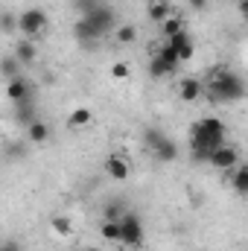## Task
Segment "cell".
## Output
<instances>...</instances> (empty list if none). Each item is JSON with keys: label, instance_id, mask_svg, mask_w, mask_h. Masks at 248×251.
Segmentation results:
<instances>
[{"label": "cell", "instance_id": "ac0fdd59", "mask_svg": "<svg viewBox=\"0 0 248 251\" xmlns=\"http://www.w3.org/2000/svg\"><path fill=\"white\" fill-rule=\"evenodd\" d=\"M91 123H94V111L91 108H76L67 117V126L70 128H85V126H91Z\"/></svg>", "mask_w": 248, "mask_h": 251}, {"label": "cell", "instance_id": "f546056e", "mask_svg": "<svg viewBox=\"0 0 248 251\" xmlns=\"http://www.w3.org/2000/svg\"><path fill=\"white\" fill-rule=\"evenodd\" d=\"M187 6L196 9V12H204V9H207V0H187Z\"/></svg>", "mask_w": 248, "mask_h": 251}, {"label": "cell", "instance_id": "7c38bea8", "mask_svg": "<svg viewBox=\"0 0 248 251\" xmlns=\"http://www.w3.org/2000/svg\"><path fill=\"white\" fill-rule=\"evenodd\" d=\"M170 44L175 47V53H178V59L181 62H190L193 59V53H196V44H193V38H190V32H178L175 38H170Z\"/></svg>", "mask_w": 248, "mask_h": 251}, {"label": "cell", "instance_id": "9a60e30c", "mask_svg": "<svg viewBox=\"0 0 248 251\" xmlns=\"http://www.w3.org/2000/svg\"><path fill=\"white\" fill-rule=\"evenodd\" d=\"M175 70H178V67H173L164 56L152 53V59H149V73H152V79H164V76H170V73H175Z\"/></svg>", "mask_w": 248, "mask_h": 251}, {"label": "cell", "instance_id": "6da1fadb", "mask_svg": "<svg viewBox=\"0 0 248 251\" xmlns=\"http://www.w3.org/2000/svg\"><path fill=\"white\" fill-rule=\"evenodd\" d=\"M228 143V131L219 117H201L190 126V158L196 164H207L216 149Z\"/></svg>", "mask_w": 248, "mask_h": 251}, {"label": "cell", "instance_id": "9c48e42d", "mask_svg": "<svg viewBox=\"0 0 248 251\" xmlns=\"http://www.w3.org/2000/svg\"><path fill=\"white\" fill-rule=\"evenodd\" d=\"M152 158H155V161H161V164H173V161L178 158V143H175L173 137H167V134H164V140L152 149Z\"/></svg>", "mask_w": 248, "mask_h": 251}, {"label": "cell", "instance_id": "5bb4252c", "mask_svg": "<svg viewBox=\"0 0 248 251\" xmlns=\"http://www.w3.org/2000/svg\"><path fill=\"white\" fill-rule=\"evenodd\" d=\"M146 15H149V21H155L158 26L173 15V6L167 3V0H149V9H146Z\"/></svg>", "mask_w": 248, "mask_h": 251}, {"label": "cell", "instance_id": "7a4b0ae2", "mask_svg": "<svg viewBox=\"0 0 248 251\" xmlns=\"http://www.w3.org/2000/svg\"><path fill=\"white\" fill-rule=\"evenodd\" d=\"M204 94L210 102H240L246 100L248 88H246V79L228 67H213L207 73V85H204Z\"/></svg>", "mask_w": 248, "mask_h": 251}, {"label": "cell", "instance_id": "d6986e66", "mask_svg": "<svg viewBox=\"0 0 248 251\" xmlns=\"http://www.w3.org/2000/svg\"><path fill=\"white\" fill-rule=\"evenodd\" d=\"M26 137H29L32 143H47V140H50V126L41 123V120H35L32 126H26Z\"/></svg>", "mask_w": 248, "mask_h": 251}, {"label": "cell", "instance_id": "4316f807", "mask_svg": "<svg viewBox=\"0 0 248 251\" xmlns=\"http://www.w3.org/2000/svg\"><path fill=\"white\" fill-rule=\"evenodd\" d=\"M0 24H3V32H6V35H12V32H21V24H18V18H15V15H12L9 9L3 12Z\"/></svg>", "mask_w": 248, "mask_h": 251}, {"label": "cell", "instance_id": "5b68a950", "mask_svg": "<svg viewBox=\"0 0 248 251\" xmlns=\"http://www.w3.org/2000/svg\"><path fill=\"white\" fill-rule=\"evenodd\" d=\"M120 225H123V246L131 251L143 249V243H146V231H143V219L134 213V210H128L123 219H120Z\"/></svg>", "mask_w": 248, "mask_h": 251}, {"label": "cell", "instance_id": "d4e9b609", "mask_svg": "<svg viewBox=\"0 0 248 251\" xmlns=\"http://www.w3.org/2000/svg\"><path fill=\"white\" fill-rule=\"evenodd\" d=\"M114 35H117V44H131V41L137 38V26H131V24H120Z\"/></svg>", "mask_w": 248, "mask_h": 251}, {"label": "cell", "instance_id": "4fadbf2b", "mask_svg": "<svg viewBox=\"0 0 248 251\" xmlns=\"http://www.w3.org/2000/svg\"><path fill=\"white\" fill-rule=\"evenodd\" d=\"M15 56H18V62L21 64H32L35 62V56H38L35 41H32V38H21V41L15 44Z\"/></svg>", "mask_w": 248, "mask_h": 251}, {"label": "cell", "instance_id": "e0dca14e", "mask_svg": "<svg viewBox=\"0 0 248 251\" xmlns=\"http://www.w3.org/2000/svg\"><path fill=\"white\" fill-rule=\"evenodd\" d=\"M15 120L21 126H32L38 117H35V102H15Z\"/></svg>", "mask_w": 248, "mask_h": 251}, {"label": "cell", "instance_id": "4dcf8cb0", "mask_svg": "<svg viewBox=\"0 0 248 251\" xmlns=\"http://www.w3.org/2000/svg\"><path fill=\"white\" fill-rule=\"evenodd\" d=\"M0 251H21V246H18L15 240H6V243L0 246Z\"/></svg>", "mask_w": 248, "mask_h": 251}, {"label": "cell", "instance_id": "7402d4cb", "mask_svg": "<svg viewBox=\"0 0 248 251\" xmlns=\"http://www.w3.org/2000/svg\"><path fill=\"white\" fill-rule=\"evenodd\" d=\"M161 140H164V131H161V128H155V126H146V128H143V149H146L149 155H152V149H155Z\"/></svg>", "mask_w": 248, "mask_h": 251}, {"label": "cell", "instance_id": "3957f363", "mask_svg": "<svg viewBox=\"0 0 248 251\" xmlns=\"http://www.w3.org/2000/svg\"><path fill=\"white\" fill-rule=\"evenodd\" d=\"M114 29H117V15H114V9H111L108 3H99L97 9H91L88 15H82V18L76 21L73 35H76V41H82V44H94V41H99L102 35L114 32Z\"/></svg>", "mask_w": 248, "mask_h": 251}, {"label": "cell", "instance_id": "ba28073f", "mask_svg": "<svg viewBox=\"0 0 248 251\" xmlns=\"http://www.w3.org/2000/svg\"><path fill=\"white\" fill-rule=\"evenodd\" d=\"M105 173H108L114 181H125V178H128V173H131V167H128V161H125L123 155L111 152V155L105 158Z\"/></svg>", "mask_w": 248, "mask_h": 251}, {"label": "cell", "instance_id": "484cf974", "mask_svg": "<svg viewBox=\"0 0 248 251\" xmlns=\"http://www.w3.org/2000/svg\"><path fill=\"white\" fill-rule=\"evenodd\" d=\"M155 53H158V56H164V59H167V62L173 64V67H178V64H181V59H178V53H175V47H173L170 41H164V44H161V47H158Z\"/></svg>", "mask_w": 248, "mask_h": 251}, {"label": "cell", "instance_id": "277c9868", "mask_svg": "<svg viewBox=\"0 0 248 251\" xmlns=\"http://www.w3.org/2000/svg\"><path fill=\"white\" fill-rule=\"evenodd\" d=\"M18 24H21V32H24V38H41L44 32H47V26H50V18L41 12V9H24L21 15H18Z\"/></svg>", "mask_w": 248, "mask_h": 251}, {"label": "cell", "instance_id": "f1b7e54d", "mask_svg": "<svg viewBox=\"0 0 248 251\" xmlns=\"http://www.w3.org/2000/svg\"><path fill=\"white\" fill-rule=\"evenodd\" d=\"M111 76H114V79H128V64L117 62L114 67H111Z\"/></svg>", "mask_w": 248, "mask_h": 251}, {"label": "cell", "instance_id": "cb8c5ba5", "mask_svg": "<svg viewBox=\"0 0 248 251\" xmlns=\"http://www.w3.org/2000/svg\"><path fill=\"white\" fill-rule=\"evenodd\" d=\"M50 228H53V234H59V237H70V234H73V225H70L67 216H53V219H50Z\"/></svg>", "mask_w": 248, "mask_h": 251}, {"label": "cell", "instance_id": "8992f818", "mask_svg": "<svg viewBox=\"0 0 248 251\" xmlns=\"http://www.w3.org/2000/svg\"><path fill=\"white\" fill-rule=\"evenodd\" d=\"M213 170H219V173H231V170H237L243 161H240V149L234 146V143H225L222 149H216L213 155H210V161H207Z\"/></svg>", "mask_w": 248, "mask_h": 251}, {"label": "cell", "instance_id": "30bf717a", "mask_svg": "<svg viewBox=\"0 0 248 251\" xmlns=\"http://www.w3.org/2000/svg\"><path fill=\"white\" fill-rule=\"evenodd\" d=\"M204 94V85H201V79H193V76H187L178 82V97L184 100V102H196L198 97Z\"/></svg>", "mask_w": 248, "mask_h": 251}, {"label": "cell", "instance_id": "603a6c76", "mask_svg": "<svg viewBox=\"0 0 248 251\" xmlns=\"http://www.w3.org/2000/svg\"><path fill=\"white\" fill-rule=\"evenodd\" d=\"M0 70H3V79H6V82H12V79L24 76V73H21V62H18V56H6Z\"/></svg>", "mask_w": 248, "mask_h": 251}, {"label": "cell", "instance_id": "52a82bcc", "mask_svg": "<svg viewBox=\"0 0 248 251\" xmlns=\"http://www.w3.org/2000/svg\"><path fill=\"white\" fill-rule=\"evenodd\" d=\"M6 94L12 102H32V85L26 76H18L12 82H6Z\"/></svg>", "mask_w": 248, "mask_h": 251}, {"label": "cell", "instance_id": "44dd1931", "mask_svg": "<svg viewBox=\"0 0 248 251\" xmlns=\"http://www.w3.org/2000/svg\"><path fill=\"white\" fill-rule=\"evenodd\" d=\"M99 234H102V240H108V243H123V225H120V222H105V219H102Z\"/></svg>", "mask_w": 248, "mask_h": 251}, {"label": "cell", "instance_id": "d6a6232c", "mask_svg": "<svg viewBox=\"0 0 248 251\" xmlns=\"http://www.w3.org/2000/svg\"><path fill=\"white\" fill-rule=\"evenodd\" d=\"M85 251H94V249H85Z\"/></svg>", "mask_w": 248, "mask_h": 251}, {"label": "cell", "instance_id": "1f68e13d", "mask_svg": "<svg viewBox=\"0 0 248 251\" xmlns=\"http://www.w3.org/2000/svg\"><path fill=\"white\" fill-rule=\"evenodd\" d=\"M237 9H240V15L248 21V0H240V3H237Z\"/></svg>", "mask_w": 248, "mask_h": 251}, {"label": "cell", "instance_id": "8fae6325", "mask_svg": "<svg viewBox=\"0 0 248 251\" xmlns=\"http://www.w3.org/2000/svg\"><path fill=\"white\" fill-rule=\"evenodd\" d=\"M125 213H128V204H125V199H108L105 204H102V219L105 222H120Z\"/></svg>", "mask_w": 248, "mask_h": 251}, {"label": "cell", "instance_id": "2e32d148", "mask_svg": "<svg viewBox=\"0 0 248 251\" xmlns=\"http://www.w3.org/2000/svg\"><path fill=\"white\" fill-rule=\"evenodd\" d=\"M231 187L240 196H248V164H240L237 170H231Z\"/></svg>", "mask_w": 248, "mask_h": 251}, {"label": "cell", "instance_id": "ffe728a7", "mask_svg": "<svg viewBox=\"0 0 248 251\" xmlns=\"http://www.w3.org/2000/svg\"><path fill=\"white\" fill-rule=\"evenodd\" d=\"M178 32H184V21H181L178 15H170V18H167V21L161 24V35H164V38L170 41V38H175Z\"/></svg>", "mask_w": 248, "mask_h": 251}, {"label": "cell", "instance_id": "83f0119b", "mask_svg": "<svg viewBox=\"0 0 248 251\" xmlns=\"http://www.w3.org/2000/svg\"><path fill=\"white\" fill-rule=\"evenodd\" d=\"M73 6L79 9V18H82V15H88L91 9H97V6H99V0H73Z\"/></svg>", "mask_w": 248, "mask_h": 251}]
</instances>
